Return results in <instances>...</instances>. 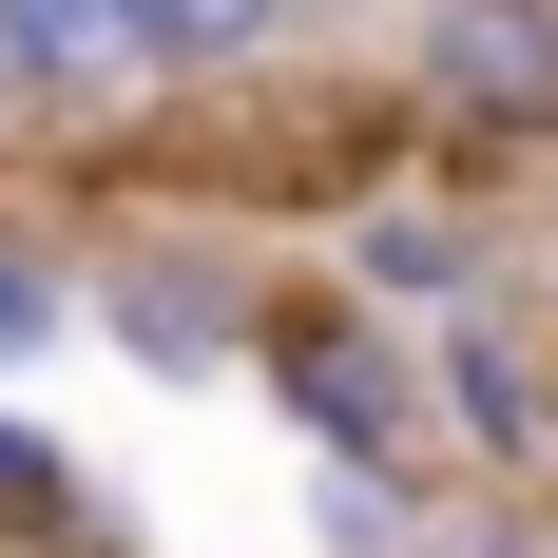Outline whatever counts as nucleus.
Returning a JSON list of instances; mask_svg holds the SVG:
<instances>
[{"mask_svg": "<svg viewBox=\"0 0 558 558\" xmlns=\"http://www.w3.org/2000/svg\"><path fill=\"white\" fill-rule=\"evenodd\" d=\"M424 558H558V501L539 482H462V501L424 520Z\"/></svg>", "mask_w": 558, "mask_h": 558, "instance_id": "9b49d317", "label": "nucleus"}, {"mask_svg": "<svg viewBox=\"0 0 558 558\" xmlns=\"http://www.w3.org/2000/svg\"><path fill=\"white\" fill-rule=\"evenodd\" d=\"M270 231L213 213V193H116L97 213V347L135 386H251V347H270Z\"/></svg>", "mask_w": 558, "mask_h": 558, "instance_id": "f257e3e1", "label": "nucleus"}, {"mask_svg": "<svg viewBox=\"0 0 558 558\" xmlns=\"http://www.w3.org/2000/svg\"><path fill=\"white\" fill-rule=\"evenodd\" d=\"M155 135V58H135V0H0V155H116Z\"/></svg>", "mask_w": 558, "mask_h": 558, "instance_id": "20e7f679", "label": "nucleus"}, {"mask_svg": "<svg viewBox=\"0 0 558 558\" xmlns=\"http://www.w3.org/2000/svg\"><path fill=\"white\" fill-rule=\"evenodd\" d=\"M251 404L289 424V462H404V482H462V462H444V386H424V328L366 308L347 270H289V289H270Z\"/></svg>", "mask_w": 558, "mask_h": 558, "instance_id": "f03ea898", "label": "nucleus"}, {"mask_svg": "<svg viewBox=\"0 0 558 558\" xmlns=\"http://www.w3.org/2000/svg\"><path fill=\"white\" fill-rule=\"evenodd\" d=\"M308 270H347L366 308H404V328H444V308H501V289H520V251H501V193L404 173V193L328 213V251H308Z\"/></svg>", "mask_w": 558, "mask_h": 558, "instance_id": "423d86ee", "label": "nucleus"}, {"mask_svg": "<svg viewBox=\"0 0 558 558\" xmlns=\"http://www.w3.org/2000/svg\"><path fill=\"white\" fill-rule=\"evenodd\" d=\"M308 39H328V0H135L155 116H231V97H270V77H308Z\"/></svg>", "mask_w": 558, "mask_h": 558, "instance_id": "0eeeda50", "label": "nucleus"}, {"mask_svg": "<svg viewBox=\"0 0 558 558\" xmlns=\"http://www.w3.org/2000/svg\"><path fill=\"white\" fill-rule=\"evenodd\" d=\"M0 558H155L135 501L97 482V444H58V404L0 386Z\"/></svg>", "mask_w": 558, "mask_h": 558, "instance_id": "1a4fd4ad", "label": "nucleus"}, {"mask_svg": "<svg viewBox=\"0 0 558 558\" xmlns=\"http://www.w3.org/2000/svg\"><path fill=\"white\" fill-rule=\"evenodd\" d=\"M424 386H444V462L462 482H539L558 501V308L539 289L444 308V328H424Z\"/></svg>", "mask_w": 558, "mask_h": 558, "instance_id": "39448f33", "label": "nucleus"}, {"mask_svg": "<svg viewBox=\"0 0 558 558\" xmlns=\"http://www.w3.org/2000/svg\"><path fill=\"white\" fill-rule=\"evenodd\" d=\"M462 482H404V462H308V558H424Z\"/></svg>", "mask_w": 558, "mask_h": 558, "instance_id": "9d476101", "label": "nucleus"}, {"mask_svg": "<svg viewBox=\"0 0 558 558\" xmlns=\"http://www.w3.org/2000/svg\"><path fill=\"white\" fill-rule=\"evenodd\" d=\"M404 116H424V173L501 193L558 155V0H404Z\"/></svg>", "mask_w": 558, "mask_h": 558, "instance_id": "7ed1b4c3", "label": "nucleus"}, {"mask_svg": "<svg viewBox=\"0 0 558 558\" xmlns=\"http://www.w3.org/2000/svg\"><path fill=\"white\" fill-rule=\"evenodd\" d=\"M58 347H97V231L58 213V193H20V173H0V386L39 404Z\"/></svg>", "mask_w": 558, "mask_h": 558, "instance_id": "6e6552de", "label": "nucleus"}]
</instances>
